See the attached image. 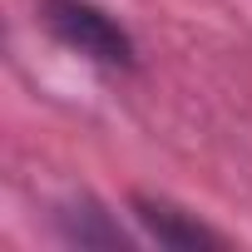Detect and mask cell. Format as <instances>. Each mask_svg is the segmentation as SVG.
<instances>
[{"instance_id": "cell-1", "label": "cell", "mask_w": 252, "mask_h": 252, "mask_svg": "<svg viewBox=\"0 0 252 252\" xmlns=\"http://www.w3.org/2000/svg\"><path fill=\"white\" fill-rule=\"evenodd\" d=\"M40 20L64 50H74L79 60H89L99 69H134L139 64L134 35L94 0H40Z\"/></svg>"}, {"instance_id": "cell-2", "label": "cell", "mask_w": 252, "mask_h": 252, "mask_svg": "<svg viewBox=\"0 0 252 252\" xmlns=\"http://www.w3.org/2000/svg\"><path fill=\"white\" fill-rule=\"evenodd\" d=\"M134 222L158 242V247H227L222 232H213L198 213L168 203V198H154V193H134Z\"/></svg>"}, {"instance_id": "cell-3", "label": "cell", "mask_w": 252, "mask_h": 252, "mask_svg": "<svg viewBox=\"0 0 252 252\" xmlns=\"http://www.w3.org/2000/svg\"><path fill=\"white\" fill-rule=\"evenodd\" d=\"M60 227H64V237L79 242V247H124V242H129V237L119 232V222H114L104 208H94V203H69V208L60 213Z\"/></svg>"}]
</instances>
